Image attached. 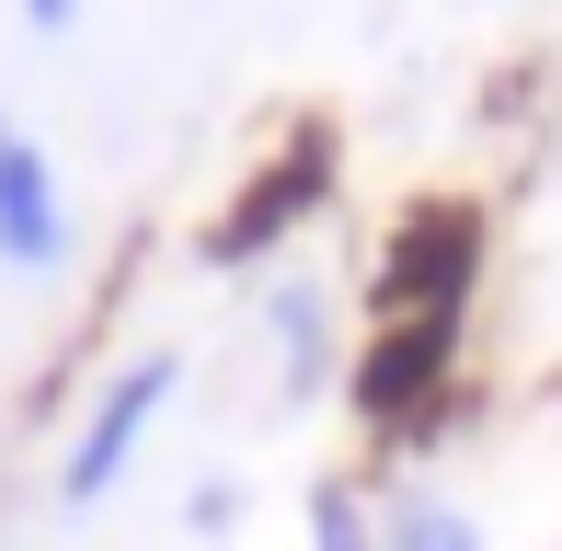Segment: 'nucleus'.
<instances>
[{
	"label": "nucleus",
	"mask_w": 562,
	"mask_h": 551,
	"mask_svg": "<svg viewBox=\"0 0 562 551\" xmlns=\"http://www.w3.org/2000/svg\"><path fill=\"white\" fill-rule=\"evenodd\" d=\"M23 23H35V35H69V23H81V0H23Z\"/></svg>",
	"instance_id": "nucleus-9"
},
{
	"label": "nucleus",
	"mask_w": 562,
	"mask_h": 551,
	"mask_svg": "<svg viewBox=\"0 0 562 551\" xmlns=\"http://www.w3.org/2000/svg\"><path fill=\"white\" fill-rule=\"evenodd\" d=\"M299 551H379V483L368 471H322L299 494Z\"/></svg>",
	"instance_id": "nucleus-7"
},
{
	"label": "nucleus",
	"mask_w": 562,
	"mask_h": 551,
	"mask_svg": "<svg viewBox=\"0 0 562 551\" xmlns=\"http://www.w3.org/2000/svg\"><path fill=\"white\" fill-rule=\"evenodd\" d=\"M69 184L58 161H46V138L23 127V115H0V265L12 276H58L69 265Z\"/></svg>",
	"instance_id": "nucleus-5"
},
{
	"label": "nucleus",
	"mask_w": 562,
	"mask_h": 551,
	"mask_svg": "<svg viewBox=\"0 0 562 551\" xmlns=\"http://www.w3.org/2000/svg\"><path fill=\"white\" fill-rule=\"evenodd\" d=\"M471 299H482V218L471 207H414L391 230V254H379V299H368V334H356V368H345V403L379 448L425 437L437 403L459 391Z\"/></svg>",
	"instance_id": "nucleus-1"
},
{
	"label": "nucleus",
	"mask_w": 562,
	"mask_h": 551,
	"mask_svg": "<svg viewBox=\"0 0 562 551\" xmlns=\"http://www.w3.org/2000/svg\"><path fill=\"white\" fill-rule=\"evenodd\" d=\"M265 357H276V403H334L356 345H345V311L322 276H265Z\"/></svg>",
	"instance_id": "nucleus-3"
},
{
	"label": "nucleus",
	"mask_w": 562,
	"mask_h": 551,
	"mask_svg": "<svg viewBox=\"0 0 562 551\" xmlns=\"http://www.w3.org/2000/svg\"><path fill=\"white\" fill-rule=\"evenodd\" d=\"M241 529V483H229V471H207V483L184 494V540H229Z\"/></svg>",
	"instance_id": "nucleus-8"
},
{
	"label": "nucleus",
	"mask_w": 562,
	"mask_h": 551,
	"mask_svg": "<svg viewBox=\"0 0 562 551\" xmlns=\"http://www.w3.org/2000/svg\"><path fill=\"white\" fill-rule=\"evenodd\" d=\"M379 551H494L448 483H379Z\"/></svg>",
	"instance_id": "nucleus-6"
},
{
	"label": "nucleus",
	"mask_w": 562,
	"mask_h": 551,
	"mask_svg": "<svg viewBox=\"0 0 562 551\" xmlns=\"http://www.w3.org/2000/svg\"><path fill=\"white\" fill-rule=\"evenodd\" d=\"M184 403V357L172 345H138V357H115L104 380H92V403L69 414V437H58V517H104L115 506V483L149 460V437H161V414Z\"/></svg>",
	"instance_id": "nucleus-2"
},
{
	"label": "nucleus",
	"mask_w": 562,
	"mask_h": 551,
	"mask_svg": "<svg viewBox=\"0 0 562 551\" xmlns=\"http://www.w3.org/2000/svg\"><path fill=\"white\" fill-rule=\"evenodd\" d=\"M322 184H334V138L276 149V161L241 184V207H218V218H207V265H265V254H288V230L322 207Z\"/></svg>",
	"instance_id": "nucleus-4"
}]
</instances>
